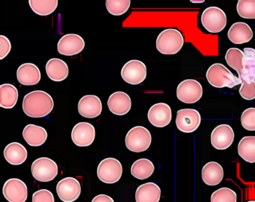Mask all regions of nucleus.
Returning <instances> with one entry per match:
<instances>
[{"label":"nucleus","mask_w":255,"mask_h":202,"mask_svg":"<svg viewBox=\"0 0 255 202\" xmlns=\"http://www.w3.org/2000/svg\"><path fill=\"white\" fill-rule=\"evenodd\" d=\"M29 6L36 14L48 16L57 8L58 0H29Z\"/></svg>","instance_id":"c756f323"},{"label":"nucleus","mask_w":255,"mask_h":202,"mask_svg":"<svg viewBox=\"0 0 255 202\" xmlns=\"http://www.w3.org/2000/svg\"><path fill=\"white\" fill-rule=\"evenodd\" d=\"M0 106L4 109H12L18 100V90L11 84H2L0 86Z\"/></svg>","instance_id":"bb28decb"},{"label":"nucleus","mask_w":255,"mask_h":202,"mask_svg":"<svg viewBox=\"0 0 255 202\" xmlns=\"http://www.w3.org/2000/svg\"><path fill=\"white\" fill-rule=\"evenodd\" d=\"M224 178V169L216 162H209L202 169V180L208 186H216L222 182Z\"/></svg>","instance_id":"393cba45"},{"label":"nucleus","mask_w":255,"mask_h":202,"mask_svg":"<svg viewBox=\"0 0 255 202\" xmlns=\"http://www.w3.org/2000/svg\"><path fill=\"white\" fill-rule=\"evenodd\" d=\"M237 193L228 187H222L211 196V202H237Z\"/></svg>","instance_id":"473e14b6"},{"label":"nucleus","mask_w":255,"mask_h":202,"mask_svg":"<svg viewBox=\"0 0 255 202\" xmlns=\"http://www.w3.org/2000/svg\"><path fill=\"white\" fill-rule=\"evenodd\" d=\"M4 157L10 164L19 166L23 164L27 159V150L19 142H11L5 147Z\"/></svg>","instance_id":"5701e85b"},{"label":"nucleus","mask_w":255,"mask_h":202,"mask_svg":"<svg viewBox=\"0 0 255 202\" xmlns=\"http://www.w3.org/2000/svg\"><path fill=\"white\" fill-rule=\"evenodd\" d=\"M47 76L54 82H62L66 79L69 73L68 64L63 60L53 58L46 64Z\"/></svg>","instance_id":"4be33fe9"},{"label":"nucleus","mask_w":255,"mask_h":202,"mask_svg":"<svg viewBox=\"0 0 255 202\" xmlns=\"http://www.w3.org/2000/svg\"><path fill=\"white\" fill-rule=\"evenodd\" d=\"M102 109V102L98 96L86 95L79 101V113L84 118H97L101 115Z\"/></svg>","instance_id":"f3484780"},{"label":"nucleus","mask_w":255,"mask_h":202,"mask_svg":"<svg viewBox=\"0 0 255 202\" xmlns=\"http://www.w3.org/2000/svg\"><path fill=\"white\" fill-rule=\"evenodd\" d=\"M95 127L89 122L78 123L71 132V139L79 147L90 146L95 141Z\"/></svg>","instance_id":"4468645a"},{"label":"nucleus","mask_w":255,"mask_h":202,"mask_svg":"<svg viewBox=\"0 0 255 202\" xmlns=\"http://www.w3.org/2000/svg\"><path fill=\"white\" fill-rule=\"evenodd\" d=\"M122 163L116 159L106 158L98 165V178L105 184H116L122 178Z\"/></svg>","instance_id":"0eeeda50"},{"label":"nucleus","mask_w":255,"mask_h":202,"mask_svg":"<svg viewBox=\"0 0 255 202\" xmlns=\"http://www.w3.org/2000/svg\"><path fill=\"white\" fill-rule=\"evenodd\" d=\"M147 118L150 124L155 127H166L172 118L171 107L165 103H156L149 109Z\"/></svg>","instance_id":"2eb2a0df"},{"label":"nucleus","mask_w":255,"mask_h":202,"mask_svg":"<svg viewBox=\"0 0 255 202\" xmlns=\"http://www.w3.org/2000/svg\"><path fill=\"white\" fill-rule=\"evenodd\" d=\"M184 44L183 34L176 28H167L158 35L156 49L164 55H174L180 52Z\"/></svg>","instance_id":"7ed1b4c3"},{"label":"nucleus","mask_w":255,"mask_h":202,"mask_svg":"<svg viewBox=\"0 0 255 202\" xmlns=\"http://www.w3.org/2000/svg\"><path fill=\"white\" fill-rule=\"evenodd\" d=\"M244 52L238 48H230L225 55V60L231 68L238 73L239 77L241 76L243 70V60Z\"/></svg>","instance_id":"7c9ffc66"},{"label":"nucleus","mask_w":255,"mask_h":202,"mask_svg":"<svg viewBox=\"0 0 255 202\" xmlns=\"http://www.w3.org/2000/svg\"><path fill=\"white\" fill-rule=\"evenodd\" d=\"M228 37L232 43L243 44L252 40L253 31L246 22H237L233 24L228 30Z\"/></svg>","instance_id":"aec40b11"},{"label":"nucleus","mask_w":255,"mask_h":202,"mask_svg":"<svg viewBox=\"0 0 255 202\" xmlns=\"http://www.w3.org/2000/svg\"><path fill=\"white\" fill-rule=\"evenodd\" d=\"M255 202V201H249V202Z\"/></svg>","instance_id":"a19ab883"},{"label":"nucleus","mask_w":255,"mask_h":202,"mask_svg":"<svg viewBox=\"0 0 255 202\" xmlns=\"http://www.w3.org/2000/svg\"><path fill=\"white\" fill-rule=\"evenodd\" d=\"M32 202H55L53 193L48 190H40L32 195Z\"/></svg>","instance_id":"e433bc0d"},{"label":"nucleus","mask_w":255,"mask_h":202,"mask_svg":"<svg viewBox=\"0 0 255 202\" xmlns=\"http://www.w3.org/2000/svg\"><path fill=\"white\" fill-rule=\"evenodd\" d=\"M56 193L63 202H74L81 193V185L78 180L71 177L64 178L58 183Z\"/></svg>","instance_id":"9b49d317"},{"label":"nucleus","mask_w":255,"mask_h":202,"mask_svg":"<svg viewBox=\"0 0 255 202\" xmlns=\"http://www.w3.org/2000/svg\"><path fill=\"white\" fill-rule=\"evenodd\" d=\"M201 122V114L194 109H180L177 112L176 125L180 131L190 133L199 127Z\"/></svg>","instance_id":"1a4fd4ad"},{"label":"nucleus","mask_w":255,"mask_h":202,"mask_svg":"<svg viewBox=\"0 0 255 202\" xmlns=\"http://www.w3.org/2000/svg\"><path fill=\"white\" fill-rule=\"evenodd\" d=\"M33 178L40 182H50L57 176L59 168L54 160L48 157L37 159L32 165Z\"/></svg>","instance_id":"423d86ee"},{"label":"nucleus","mask_w":255,"mask_h":202,"mask_svg":"<svg viewBox=\"0 0 255 202\" xmlns=\"http://www.w3.org/2000/svg\"><path fill=\"white\" fill-rule=\"evenodd\" d=\"M2 193L9 202H25L28 197L27 187L18 178L8 180L4 184Z\"/></svg>","instance_id":"f8f14e48"},{"label":"nucleus","mask_w":255,"mask_h":202,"mask_svg":"<svg viewBox=\"0 0 255 202\" xmlns=\"http://www.w3.org/2000/svg\"><path fill=\"white\" fill-rule=\"evenodd\" d=\"M238 154L245 161L255 163V136H245L240 140Z\"/></svg>","instance_id":"c85d7f7f"},{"label":"nucleus","mask_w":255,"mask_h":202,"mask_svg":"<svg viewBox=\"0 0 255 202\" xmlns=\"http://www.w3.org/2000/svg\"><path fill=\"white\" fill-rule=\"evenodd\" d=\"M147 76V67L139 60H130L122 67V77L131 85H139Z\"/></svg>","instance_id":"9d476101"},{"label":"nucleus","mask_w":255,"mask_h":202,"mask_svg":"<svg viewBox=\"0 0 255 202\" xmlns=\"http://www.w3.org/2000/svg\"><path fill=\"white\" fill-rule=\"evenodd\" d=\"M206 77L210 85L217 88L225 87L232 88L243 83V80L240 77L234 76L231 70L220 63L210 66L206 73Z\"/></svg>","instance_id":"f03ea898"},{"label":"nucleus","mask_w":255,"mask_h":202,"mask_svg":"<svg viewBox=\"0 0 255 202\" xmlns=\"http://www.w3.org/2000/svg\"><path fill=\"white\" fill-rule=\"evenodd\" d=\"M240 94L245 100H254L255 98V81L250 83L246 81H243L240 88Z\"/></svg>","instance_id":"c9c22d12"},{"label":"nucleus","mask_w":255,"mask_h":202,"mask_svg":"<svg viewBox=\"0 0 255 202\" xmlns=\"http://www.w3.org/2000/svg\"><path fill=\"white\" fill-rule=\"evenodd\" d=\"M151 141L150 131L142 126H136L128 132L125 138V145L129 151L140 153L150 148Z\"/></svg>","instance_id":"20e7f679"},{"label":"nucleus","mask_w":255,"mask_h":202,"mask_svg":"<svg viewBox=\"0 0 255 202\" xmlns=\"http://www.w3.org/2000/svg\"><path fill=\"white\" fill-rule=\"evenodd\" d=\"M130 0H107L106 6L109 13L114 16H121L128 11Z\"/></svg>","instance_id":"2f4dec72"},{"label":"nucleus","mask_w":255,"mask_h":202,"mask_svg":"<svg viewBox=\"0 0 255 202\" xmlns=\"http://www.w3.org/2000/svg\"><path fill=\"white\" fill-rule=\"evenodd\" d=\"M160 197V188L154 183L149 182L141 184L135 192L136 202H159Z\"/></svg>","instance_id":"b1692460"},{"label":"nucleus","mask_w":255,"mask_h":202,"mask_svg":"<svg viewBox=\"0 0 255 202\" xmlns=\"http://www.w3.org/2000/svg\"><path fill=\"white\" fill-rule=\"evenodd\" d=\"M201 23L207 31L210 33H219L227 25L226 13L218 7H209L203 11Z\"/></svg>","instance_id":"39448f33"},{"label":"nucleus","mask_w":255,"mask_h":202,"mask_svg":"<svg viewBox=\"0 0 255 202\" xmlns=\"http://www.w3.org/2000/svg\"><path fill=\"white\" fill-rule=\"evenodd\" d=\"M234 140V130L228 124H220L212 132L211 144L216 149H227L231 147Z\"/></svg>","instance_id":"dca6fc26"},{"label":"nucleus","mask_w":255,"mask_h":202,"mask_svg":"<svg viewBox=\"0 0 255 202\" xmlns=\"http://www.w3.org/2000/svg\"><path fill=\"white\" fill-rule=\"evenodd\" d=\"M243 52V70L240 78L242 80L250 83L255 81V49L253 48H245Z\"/></svg>","instance_id":"a878e982"},{"label":"nucleus","mask_w":255,"mask_h":202,"mask_svg":"<svg viewBox=\"0 0 255 202\" xmlns=\"http://www.w3.org/2000/svg\"><path fill=\"white\" fill-rule=\"evenodd\" d=\"M241 124L249 131H255V108H249L241 115Z\"/></svg>","instance_id":"f704fd0d"},{"label":"nucleus","mask_w":255,"mask_h":202,"mask_svg":"<svg viewBox=\"0 0 255 202\" xmlns=\"http://www.w3.org/2000/svg\"><path fill=\"white\" fill-rule=\"evenodd\" d=\"M53 97L44 91H33L25 95L23 110L30 118H44L53 111Z\"/></svg>","instance_id":"f257e3e1"},{"label":"nucleus","mask_w":255,"mask_h":202,"mask_svg":"<svg viewBox=\"0 0 255 202\" xmlns=\"http://www.w3.org/2000/svg\"><path fill=\"white\" fill-rule=\"evenodd\" d=\"M17 78L22 85H35L41 80V73L35 64L25 63L17 69Z\"/></svg>","instance_id":"6ab92c4d"},{"label":"nucleus","mask_w":255,"mask_h":202,"mask_svg":"<svg viewBox=\"0 0 255 202\" xmlns=\"http://www.w3.org/2000/svg\"><path fill=\"white\" fill-rule=\"evenodd\" d=\"M154 172V166L150 160L139 159L134 162L131 167V174L134 178L145 180L150 178Z\"/></svg>","instance_id":"cd10ccee"},{"label":"nucleus","mask_w":255,"mask_h":202,"mask_svg":"<svg viewBox=\"0 0 255 202\" xmlns=\"http://www.w3.org/2000/svg\"><path fill=\"white\" fill-rule=\"evenodd\" d=\"M85 40L77 34H67L58 42V52L62 55L72 56L80 53L85 48Z\"/></svg>","instance_id":"ddd939ff"},{"label":"nucleus","mask_w":255,"mask_h":202,"mask_svg":"<svg viewBox=\"0 0 255 202\" xmlns=\"http://www.w3.org/2000/svg\"><path fill=\"white\" fill-rule=\"evenodd\" d=\"M112 113L116 115H125L131 109L132 101L130 97L123 91H116L109 97L107 102Z\"/></svg>","instance_id":"a211bd4d"},{"label":"nucleus","mask_w":255,"mask_h":202,"mask_svg":"<svg viewBox=\"0 0 255 202\" xmlns=\"http://www.w3.org/2000/svg\"><path fill=\"white\" fill-rule=\"evenodd\" d=\"M192 1V2H193V3H201V2H204V0H202V1Z\"/></svg>","instance_id":"ea45409f"},{"label":"nucleus","mask_w":255,"mask_h":202,"mask_svg":"<svg viewBox=\"0 0 255 202\" xmlns=\"http://www.w3.org/2000/svg\"><path fill=\"white\" fill-rule=\"evenodd\" d=\"M237 13L246 19H255V0H239Z\"/></svg>","instance_id":"72a5a7b5"},{"label":"nucleus","mask_w":255,"mask_h":202,"mask_svg":"<svg viewBox=\"0 0 255 202\" xmlns=\"http://www.w3.org/2000/svg\"><path fill=\"white\" fill-rule=\"evenodd\" d=\"M11 49V41L5 35H0V59L2 60L8 55Z\"/></svg>","instance_id":"4c0bfd02"},{"label":"nucleus","mask_w":255,"mask_h":202,"mask_svg":"<svg viewBox=\"0 0 255 202\" xmlns=\"http://www.w3.org/2000/svg\"><path fill=\"white\" fill-rule=\"evenodd\" d=\"M92 202H115L113 198L107 195H98L94 198Z\"/></svg>","instance_id":"58836bf2"},{"label":"nucleus","mask_w":255,"mask_h":202,"mask_svg":"<svg viewBox=\"0 0 255 202\" xmlns=\"http://www.w3.org/2000/svg\"><path fill=\"white\" fill-rule=\"evenodd\" d=\"M47 130L41 126L28 124L23 131V137L28 145L32 147H38L44 145L47 141Z\"/></svg>","instance_id":"412c9836"},{"label":"nucleus","mask_w":255,"mask_h":202,"mask_svg":"<svg viewBox=\"0 0 255 202\" xmlns=\"http://www.w3.org/2000/svg\"><path fill=\"white\" fill-rule=\"evenodd\" d=\"M202 95V85L195 79H186L177 86V97L183 103L189 104L196 103L201 100Z\"/></svg>","instance_id":"6e6552de"}]
</instances>
